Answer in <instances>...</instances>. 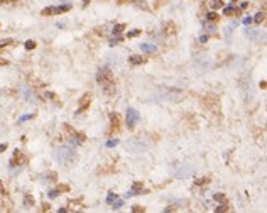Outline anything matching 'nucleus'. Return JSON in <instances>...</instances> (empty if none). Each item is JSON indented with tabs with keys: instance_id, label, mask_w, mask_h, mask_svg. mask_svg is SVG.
Here are the masks:
<instances>
[{
	"instance_id": "1",
	"label": "nucleus",
	"mask_w": 267,
	"mask_h": 213,
	"mask_svg": "<svg viewBox=\"0 0 267 213\" xmlns=\"http://www.w3.org/2000/svg\"><path fill=\"white\" fill-rule=\"evenodd\" d=\"M96 81L102 85L103 92L106 95H114L115 93V81H114V74H112L110 68H106V66L100 68L98 73H96Z\"/></svg>"
},
{
	"instance_id": "2",
	"label": "nucleus",
	"mask_w": 267,
	"mask_h": 213,
	"mask_svg": "<svg viewBox=\"0 0 267 213\" xmlns=\"http://www.w3.org/2000/svg\"><path fill=\"white\" fill-rule=\"evenodd\" d=\"M56 159H58L59 162H61L63 166H66V168H70L71 164H73L74 161H76V156H74V149L71 146H64L61 147L58 152H56Z\"/></svg>"
},
{
	"instance_id": "3",
	"label": "nucleus",
	"mask_w": 267,
	"mask_h": 213,
	"mask_svg": "<svg viewBox=\"0 0 267 213\" xmlns=\"http://www.w3.org/2000/svg\"><path fill=\"white\" fill-rule=\"evenodd\" d=\"M140 115L135 108H127V117H125V124H127V129L128 130H134L135 129L137 122H139Z\"/></svg>"
},
{
	"instance_id": "4",
	"label": "nucleus",
	"mask_w": 267,
	"mask_h": 213,
	"mask_svg": "<svg viewBox=\"0 0 267 213\" xmlns=\"http://www.w3.org/2000/svg\"><path fill=\"white\" fill-rule=\"evenodd\" d=\"M71 5H58V7H48L42 10V15H52V14H63V12L70 10Z\"/></svg>"
},
{
	"instance_id": "5",
	"label": "nucleus",
	"mask_w": 267,
	"mask_h": 213,
	"mask_svg": "<svg viewBox=\"0 0 267 213\" xmlns=\"http://www.w3.org/2000/svg\"><path fill=\"white\" fill-rule=\"evenodd\" d=\"M140 51L146 54H154V52H157V46L150 44V42H144V44H140Z\"/></svg>"
},
{
	"instance_id": "6",
	"label": "nucleus",
	"mask_w": 267,
	"mask_h": 213,
	"mask_svg": "<svg viewBox=\"0 0 267 213\" xmlns=\"http://www.w3.org/2000/svg\"><path fill=\"white\" fill-rule=\"evenodd\" d=\"M128 61L132 63V64H140V63H144V59L140 58V56H130V59Z\"/></svg>"
},
{
	"instance_id": "7",
	"label": "nucleus",
	"mask_w": 267,
	"mask_h": 213,
	"mask_svg": "<svg viewBox=\"0 0 267 213\" xmlns=\"http://www.w3.org/2000/svg\"><path fill=\"white\" fill-rule=\"evenodd\" d=\"M245 34H247V37H250V39H257V37H259V34L254 32L252 29H247V31H245Z\"/></svg>"
},
{
	"instance_id": "8",
	"label": "nucleus",
	"mask_w": 267,
	"mask_h": 213,
	"mask_svg": "<svg viewBox=\"0 0 267 213\" xmlns=\"http://www.w3.org/2000/svg\"><path fill=\"white\" fill-rule=\"evenodd\" d=\"M222 5H223L222 0H211V9H220Z\"/></svg>"
},
{
	"instance_id": "9",
	"label": "nucleus",
	"mask_w": 267,
	"mask_h": 213,
	"mask_svg": "<svg viewBox=\"0 0 267 213\" xmlns=\"http://www.w3.org/2000/svg\"><path fill=\"white\" fill-rule=\"evenodd\" d=\"M112 205H114V206H112L114 210H118L122 205H124V201H122V200H115V201H112Z\"/></svg>"
},
{
	"instance_id": "10",
	"label": "nucleus",
	"mask_w": 267,
	"mask_h": 213,
	"mask_svg": "<svg viewBox=\"0 0 267 213\" xmlns=\"http://www.w3.org/2000/svg\"><path fill=\"white\" fill-rule=\"evenodd\" d=\"M115 200H117V195H115V193H110V195L106 196V203H108V205H112V201H115Z\"/></svg>"
},
{
	"instance_id": "11",
	"label": "nucleus",
	"mask_w": 267,
	"mask_h": 213,
	"mask_svg": "<svg viewBox=\"0 0 267 213\" xmlns=\"http://www.w3.org/2000/svg\"><path fill=\"white\" fill-rule=\"evenodd\" d=\"M120 41H122V37H120V36H115V37H112V39H110V46H115V44H117V42H120Z\"/></svg>"
},
{
	"instance_id": "12",
	"label": "nucleus",
	"mask_w": 267,
	"mask_h": 213,
	"mask_svg": "<svg viewBox=\"0 0 267 213\" xmlns=\"http://www.w3.org/2000/svg\"><path fill=\"white\" fill-rule=\"evenodd\" d=\"M7 44H12V39H0V48H4Z\"/></svg>"
},
{
	"instance_id": "13",
	"label": "nucleus",
	"mask_w": 267,
	"mask_h": 213,
	"mask_svg": "<svg viewBox=\"0 0 267 213\" xmlns=\"http://www.w3.org/2000/svg\"><path fill=\"white\" fill-rule=\"evenodd\" d=\"M254 20H255V22H262V20H264V12H259V14L255 15V19H254Z\"/></svg>"
},
{
	"instance_id": "14",
	"label": "nucleus",
	"mask_w": 267,
	"mask_h": 213,
	"mask_svg": "<svg viewBox=\"0 0 267 213\" xmlns=\"http://www.w3.org/2000/svg\"><path fill=\"white\" fill-rule=\"evenodd\" d=\"M34 48H36V42L34 41H27L26 42V49H34Z\"/></svg>"
},
{
	"instance_id": "15",
	"label": "nucleus",
	"mask_w": 267,
	"mask_h": 213,
	"mask_svg": "<svg viewBox=\"0 0 267 213\" xmlns=\"http://www.w3.org/2000/svg\"><path fill=\"white\" fill-rule=\"evenodd\" d=\"M140 34V31L139 29H135V31H132V32H128L127 34V37H135V36H139Z\"/></svg>"
},
{
	"instance_id": "16",
	"label": "nucleus",
	"mask_w": 267,
	"mask_h": 213,
	"mask_svg": "<svg viewBox=\"0 0 267 213\" xmlns=\"http://www.w3.org/2000/svg\"><path fill=\"white\" fill-rule=\"evenodd\" d=\"M122 29H124V24H118V26H115V27H114V34H118Z\"/></svg>"
},
{
	"instance_id": "17",
	"label": "nucleus",
	"mask_w": 267,
	"mask_h": 213,
	"mask_svg": "<svg viewBox=\"0 0 267 213\" xmlns=\"http://www.w3.org/2000/svg\"><path fill=\"white\" fill-rule=\"evenodd\" d=\"M117 144H118V140H117V139L108 140V142H106V147H114V146H117Z\"/></svg>"
},
{
	"instance_id": "18",
	"label": "nucleus",
	"mask_w": 267,
	"mask_h": 213,
	"mask_svg": "<svg viewBox=\"0 0 267 213\" xmlns=\"http://www.w3.org/2000/svg\"><path fill=\"white\" fill-rule=\"evenodd\" d=\"M29 118H32V115H24V117H20V118H19V124H22V122L29 120Z\"/></svg>"
},
{
	"instance_id": "19",
	"label": "nucleus",
	"mask_w": 267,
	"mask_h": 213,
	"mask_svg": "<svg viewBox=\"0 0 267 213\" xmlns=\"http://www.w3.org/2000/svg\"><path fill=\"white\" fill-rule=\"evenodd\" d=\"M59 195V191H56V190H52V191H49V198H56V196Z\"/></svg>"
},
{
	"instance_id": "20",
	"label": "nucleus",
	"mask_w": 267,
	"mask_h": 213,
	"mask_svg": "<svg viewBox=\"0 0 267 213\" xmlns=\"http://www.w3.org/2000/svg\"><path fill=\"white\" fill-rule=\"evenodd\" d=\"M232 12H233V7H227V9L223 10V14H225V15H230Z\"/></svg>"
},
{
	"instance_id": "21",
	"label": "nucleus",
	"mask_w": 267,
	"mask_h": 213,
	"mask_svg": "<svg viewBox=\"0 0 267 213\" xmlns=\"http://www.w3.org/2000/svg\"><path fill=\"white\" fill-rule=\"evenodd\" d=\"M206 17H208V20H215V19H216V14H213V12H211V14H208Z\"/></svg>"
},
{
	"instance_id": "22",
	"label": "nucleus",
	"mask_w": 267,
	"mask_h": 213,
	"mask_svg": "<svg viewBox=\"0 0 267 213\" xmlns=\"http://www.w3.org/2000/svg\"><path fill=\"white\" fill-rule=\"evenodd\" d=\"M250 22H252V17H245V19H244V24H247V26H249Z\"/></svg>"
},
{
	"instance_id": "23",
	"label": "nucleus",
	"mask_w": 267,
	"mask_h": 213,
	"mask_svg": "<svg viewBox=\"0 0 267 213\" xmlns=\"http://www.w3.org/2000/svg\"><path fill=\"white\" fill-rule=\"evenodd\" d=\"M5 149H7V144H0V154H2Z\"/></svg>"
},
{
	"instance_id": "24",
	"label": "nucleus",
	"mask_w": 267,
	"mask_h": 213,
	"mask_svg": "<svg viewBox=\"0 0 267 213\" xmlns=\"http://www.w3.org/2000/svg\"><path fill=\"white\" fill-rule=\"evenodd\" d=\"M206 29H210V31H215V26H213V24H206Z\"/></svg>"
},
{
	"instance_id": "25",
	"label": "nucleus",
	"mask_w": 267,
	"mask_h": 213,
	"mask_svg": "<svg viewBox=\"0 0 267 213\" xmlns=\"http://www.w3.org/2000/svg\"><path fill=\"white\" fill-rule=\"evenodd\" d=\"M200 41H201V42H206V41H208V36H201L200 37Z\"/></svg>"
},
{
	"instance_id": "26",
	"label": "nucleus",
	"mask_w": 267,
	"mask_h": 213,
	"mask_svg": "<svg viewBox=\"0 0 267 213\" xmlns=\"http://www.w3.org/2000/svg\"><path fill=\"white\" fill-rule=\"evenodd\" d=\"M31 203H32V200H31V198H29V196H26V205H27V206H29V205H31Z\"/></svg>"
},
{
	"instance_id": "27",
	"label": "nucleus",
	"mask_w": 267,
	"mask_h": 213,
	"mask_svg": "<svg viewBox=\"0 0 267 213\" xmlns=\"http://www.w3.org/2000/svg\"><path fill=\"white\" fill-rule=\"evenodd\" d=\"M83 2H90V0H83Z\"/></svg>"
}]
</instances>
